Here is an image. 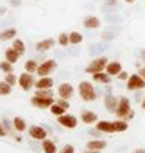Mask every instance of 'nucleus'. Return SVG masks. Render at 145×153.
<instances>
[{"mask_svg": "<svg viewBox=\"0 0 145 153\" xmlns=\"http://www.w3.org/2000/svg\"><path fill=\"white\" fill-rule=\"evenodd\" d=\"M139 75H141V76H142V78H144V80H145V66H144V67H141V69H139Z\"/></svg>", "mask_w": 145, "mask_h": 153, "instance_id": "obj_37", "label": "nucleus"}, {"mask_svg": "<svg viewBox=\"0 0 145 153\" xmlns=\"http://www.w3.org/2000/svg\"><path fill=\"white\" fill-rule=\"evenodd\" d=\"M105 105H106V108L109 111H114V113H115V108H117V105H119V100H117L114 95L109 94V95L105 97Z\"/></svg>", "mask_w": 145, "mask_h": 153, "instance_id": "obj_16", "label": "nucleus"}, {"mask_svg": "<svg viewBox=\"0 0 145 153\" xmlns=\"http://www.w3.org/2000/svg\"><path fill=\"white\" fill-rule=\"evenodd\" d=\"M86 153H100V150H87Z\"/></svg>", "mask_w": 145, "mask_h": 153, "instance_id": "obj_39", "label": "nucleus"}, {"mask_svg": "<svg viewBox=\"0 0 145 153\" xmlns=\"http://www.w3.org/2000/svg\"><path fill=\"white\" fill-rule=\"evenodd\" d=\"M5 81L8 83V85H11V86H14L16 81H17V78H16V76L13 75V72H11V74H6V75H5Z\"/></svg>", "mask_w": 145, "mask_h": 153, "instance_id": "obj_32", "label": "nucleus"}, {"mask_svg": "<svg viewBox=\"0 0 145 153\" xmlns=\"http://www.w3.org/2000/svg\"><path fill=\"white\" fill-rule=\"evenodd\" d=\"M55 67H56V61H55V59H47V61L42 62V64L38 66V71L36 72H38L39 76H47Z\"/></svg>", "mask_w": 145, "mask_h": 153, "instance_id": "obj_5", "label": "nucleus"}, {"mask_svg": "<svg viewBox=\"0 0 145 153\" xmlns=\"http://www.w3.org/2000/svg\"><path fill=\"white\" fill-rule=\"evenodd\" d=\"M81 119L84 123H94L97 120V114L92 113V111H83L81 113Z\"/></svg>", "mask_w": 145, "mask_h": 153, "instance_id": "obj_18", "label": "nucleus"}, {"mask_svg": "<svg viewBox=\"0 0 145 153\" xmlns=\"http://www.w3.org/2000/svg\"><path fill=\"white\" fill-rule=\"evenodd\" d=\"M83 25H84L86 28H98L100 27V19L95 17V16H87L84 19V22H83Z\"/></svg>", "mask_w": 145, "mask_h": 153, "instance_id": "obj_15", "label": "nucleus"}, {"mask_svg": "<svg viewBox=\"0 0 145 153\" xmlns=\"http://www.w3.org/2000/svg\"><path fill=\"white\" fill-rule=\"evenodd\" d=\"M25 71L28 72V74L36 72V71H38V62L33 61V59H28V61L25 62Z\"/></svg>", "mask_w": 145, "mask_h": 153, "instance_id": "obj_26", "label": "nucleus"}, {"mask_svg": "<svg viewBox=\"0 0 145 153\" xmlns=\"http://www.w3.org/2000/svg\"><path fill=\"white\" fill-rule=\"evenodd\" d=\"M55 45V41L53 39H44V41H39L36 44V50L38 52H47Z\"/></svg>", "mask_w": 145, "mask_h": 153, "instance_id": "obj_14", "label": "nucleus"}, {"mask_svg": "<svg viewBox=\"0 0 145 153\" xmlns=\"http://www.w3.org/2000/svg\"><path fill=\"white\" fill-rule=\"evenodd\" d=\"M106 147V142L105 141H97V139H94V141H89L87 142V149L89 150H103Z\"/></svg>", "mask_w": 145, "mask_h": 153, "instance_id": "obj_19", "label": "nucleus"}, {"mask_svg": "<svg viewBox=\"0 0 145 153\" xmlns=\"http://www.w3.org/2000/svg\"><path fill=\"white\" fill-rule=\"evenodd\" d=\"M19 56H20V55L14 50V48H8V50H6L5 52V58H6V61H10L11 62V64H13V62H16L17 59H19Z\"/></svg>", "mask_w": 145, "mask_h": 153, "instance_id": "obj_20", "label": "nucleus"}, {"mask_svg": "<svg viewBox=\"0 0 145 153\" xmlns=\"http://www.w3.org/2000/svg\"><path fill=\"white\" fill-rule=\"evenodd\" d=\"M115 114L119 116V119H131V117H134V113L131 111L129 100L127 97H122L119 100V105L115 108Z\"/></svg>", "mask_w": 145, "mask_h": 153, "instance_id": "obj_2", "label": "nucleus"}, {"mask_svg": "<svg viewBox=\"0 0 145 153\" xmlns=\"http://www.w3.org/2000/svg\"><path fill=\"white\" fill-rule=\"evenodd\" d=\"M13 48H14L19 55H24L25 53V44L20 39H14V42H13Z\"/></svg>", "mask_w": 145, "mask_h": 153, "instance_id": "obj_24", "label": "nucleus"}, {"mask_svg": "<svg viewBox=\"0 0 145 153\" xmlns=\"http://www.w3.org/2000/svg\"><path fill=\"white\" fill-rule=\"evenodd\" d=\"M33 76L28 74V72H25V74H22L19 76V85H20V88L24 89V91H28V89L33 86Z\"/></svg>", "mask_w": 145, "mask_h": 153, "instance_id": "obj_9", "label": "nucleus"}, {"mask_svg": "<svg viewBox=\"0 0 145 153\" xmlns=\"http://www.w3.org/2000/svg\"><path fill=\"white\" fill-rule=\"evenodd\" d=\"M6 134V131H5V128L2 127V125H0V136H5Z\"/></svg>", "mask_w": 145, "mask_h": 153, "instance_id": "obj_38", "label": "nucleus"}, {"mask_svg": "<svg viewBox=\"0 0 145 153\" xmlns=\"http://www.w3.org/2000/svg\"><path fill=\"white\" fill-rule=\"evenodd\" d=\"M127 88L129 91H139V89L145 88V80L137 74V75H129V78L127 80Z\"/></svg>", "mask_w": 145, "mask_h": 153, "instance_id": "obj_4", "label": "nucleus"}, {"mask_svg": "<svg viewBox=\"0 0 145 153\" xmlns=\"http://www.w3.org/2000/svg\"><path fill=\"white\" fill-rule=\"evenodd\" d=\"M13 123H14V128H16L17 131H24V130H27V123H25L24 119H20V117H14Z\"/></svg>", "mask_w": 145, "mask_h": 153, "instance_id": "obj_25", "label": "nucleus"}, {"mask_svg": "<svg viewBox=\"0 0 145 153\" xmlns=\"http://www.w3.org/2000/svg\"><path fill=\"white\" fill-rule=\"evenodd\" d=\"M58 94L61 99H70V97L73 95V86L70 85V83H63V85H59L58 88Z\"/></svg>", "mask_w": 145, "mask_h": 153, "instance_id": "obj_8", "label": "nucleus"}, {"mask_svg": "<svg viewBox=\"0 0 145 153\" xmlns=\"http://www.w3.org/2000/svg\"><path fill=\"white\" fill-rule=\"evenodd\" d=\"M34 86H36V89H52L53 80L50 76H41V78L34 83Z\"/></svg>", "mask_w": 145, "mask_h": 153, "instance_id": "obj_11", "label": "nucleus"}, {"mask_svg": "<svg viewBox=\"0 0 145 153\" xmlns=\"http://www.w3.org/2000/svg\"><path fill=\"white\" fill-rule=\"evenodd\" d=\"M108 66V59L106 58H97L94 61L89 62V66L86 67V72L87 74H97V72H103V69H106Z\"/></svg>", "mask_w": 145, "mask_h": 153, "instance_id": "obj_3", "label": "nucleus"}, {"mask_svg": "<svg viewBox=\"0 0 145 153\" xmlns=\"http://www.w3.org/2000/svg\"><path fill=\"white\" fill-rule=\"evenodd\" d=\"M142 108L145 109V97H144V102H142Z\"/></svg>", "mask_w": 145, "mask_h": 153, "instance_id": "obj_43", "label": "nucleus"}, {"mask_svg": "<svg viewBox=\"0 0 145 153\" xmlns=\"http://www.w3.org/2000/svg\"><path fill=\"white\" fill-rule=\"evenodd\" d=\"M69 42H70V44H80V42H83L81 33H78V31H72L70 34H69Z\"/></svg>", "mask_w": 145, "mask_h": 153, "instance_id": "obj_23", "label": "nucleus"}, {"mask_svg": "<svg viewBox=\"0 0 145 153\" xmlns=\"http://www.w3.org/2000/svg\"><path fill=\"white\" fill-rule=\"evenodd\" d=\"M127 3H133V2H136V0H125Z\"/></svg>", "mask_w": 145, "mask_h": 153, "instance_id": "obj_42", "label": "nucleus"}, {"mask_svg": "<svg viewBox=\"0 0 145 153\" xmlns=\"http://www.w3.org/2000/svg\"><path fill=\"white\" fill-rule=\"evenodd\" d=\"M73 152H75V149H73V145H70V144L64 145L63 150H61V153H73Z\"/></svg>", "mask_w": 145, "mask_h": 153, "instance_id": "obj_34", "label": "nucleus"}, {"mask_svg": "<svg viewBox=\"0 0 145 153\" xmlns=\"http://www.w3.org/2000/svg\"><path fill=\"white\" fill-rule=\"evenodd\" d=\"M36 95H41V97H52V89H38Z\"/></svg>", "mask_w": 145, "mask_h": 153, "instance_id": "obj_33", "label": "nucleus"}, {"mask_svg": "<svg viewBox=\"0 0 145 153\" xmlns=\"http://www.w3.org/2000/svg\"><path fill=\"white\" fill-rule=\"evenodd\" d=\"M11 85H8L6 81H0V95H8L11 92Z\"/></svg>", "mask_w": 145, "mask_h": 153, "instance_id": "obj_28", "label": "nucleus"}, {"mask_svg": "<svg viewBox=\"0 0 145 153\" xmlns=\"http://www.w3.org/2000/svg\"><path fill=\"white\" fill-rule=\"evenodd\" d=\"M58 42H59V45H63V47H66L67 44H70V42H69V34L61 33L59 38H58Z\"/></svg>", "mask_w": 145, "mask_h": 153, "instance_id": "obj_31", "label": "nucleus"}, {"mask_svg": "<svg viewBox=\"0 0 145 153\" xmlns=\"http://www.w3.org/2000/svg\"><path fill=\"white\" fill-rule=\"evenodd\" d=\"M42 149L45 153H56V145H55V142L48 141V139H44L42 141Z\"/></svg>", "mask_w": 145, "mask_h": 153, "instance_id": "obj_21", "label": "nucleus"}, {"mask_svg": "<svg viewBox=\"0 0 145 153\" xmlns=\"http://www.w3.org/2000/svg\"><path fill=\"white\" fill-rule=\"evenodd\" d=\"M92 80H94V81H98V83H105V85H108V83L111 81V76H109L108 74L97 72V74H92Z\"/></svg>", "mask_w": 145, "mask_h": 153, "instance_id": "obj_17", "label": "nucleus"}, {"mask_svg": "<svg viewBox=\"0 0 145 153\" xmlns=\"http://www.w3.org/2000/svg\"><path fill=\"white\" fill-rule=\"evenodd\" d=\"M50 111H52V114L53 116H63L66 113V109L63 106H59L58 103H53V105L50 106Z\"/></svg>", "mask_w": 145, "mask_h": 153, "instance_id": "obj_27", "label": "nucleus"}, {"mask_svg": "<svg viewBox=\"0 0 145 153\" xmlns=\"http://www.w3.org/2000/svg\"><path fill=\"white\" fill-rule=\"evenodd\" d=\"M134 153H145V150H136Z\"/></svg>", "mask_w": 145, "mask_h": 153, "instance_id": "obj_41", "label": "nucleus"}, {"mask_svg": "<svg viewBox=\"0 0 145 153\" xmlns=\"http://www.w3.org/2000/svg\"><path fill=\"white\" fill-rule=\"evenodd\" d=\"M97 130L103 131V133H114L115 128H114V123L112 122H108V120H100L97 123Z\"/></svg>", "mask_w": 145, "mask_h": 153, "instance_id": "obj_12", "label": "nucleus"}, {"mask_svg": "<svg viewBox=\"0 0 145 153\" xmlns=\"http://www.w3.org/2000/svg\"><path fill=\"white\" fill-rule=\"evenodd\" d=\"M58 122L66 128H75L77 127V117L70 116V114H63V116H58Z\"/></svg>", "mask_w": 145, "mask_h": 153, "instance_id": "obj_7", "label": "nucleus"}, {"mask_svg": "<svg viewBox=\"0 0 145 153\" xmlns=\"http://www.w3.org/2000/svg\"><path fill=\"white\" fill-rule=\"evenodd\" d=\"M117 78H119V80H128L129 78V74H127V72H120L119 75H117Z\"/></svg>", "mask_w": 145, "mask_h": 153, "instance_id": "obj_36", "label": "nucleus"}, {"mask_svg": "<svg viewBox=\"0 0 145 153\" xmlns=\"http://www.w3.org/2000/svg\"><path fill=\"white\" fill-rule=\"evenodd\" d=\"M141 58L145 61V50H142V52H141Z\"/></svg>", "mask_w": 145, "mask_h": 153, "instance_id": "obj_40", "label": "nucleus"}, {"mask_svg": "<svg viewBox=\"0 0 145 153\" xmlns=\"http://www.w3.org/2000/svg\"><path fill=\"white\" fill-rule=\"evenodd\" d=\"M112 123H114L115 131H127V130H128V123H127L125 120H115V122H112Z\"/></svg>", "mask_w": 145, "mask_h": 153, "instance_id": "obj_29", "label": "nucleus"}, {"mask_svg": "<svg viewBox=\"0 0 145 153\" xmlns=\"http://www.w3.org/2000/svg\"><path fill=\"white\" fill-rule=\"evenodd\" d=\"M0 69H2L5 74H11L13 72V64L10 61H2L0 62Z\"/></svg>", "mask_w": 145, "mask_h": 153, "instance_id": "obj_30", "label": "nucleus"}, {"mask_svg": "<svg viewBox=\"0 0 145 153\" xmlns=\"http://www.w3.org/2000/svg\"><path fill=\"white\" fill-rule=\"evenodd\" d=\"M106 72H108V75H119L122 72V64H120V62H117V61L108 62Z\"/></svg>", "mask_w": 145, "mask_h": 153, "instance_id": "obj_13", "label": "nucleus"}, {"mask_svg": "<svg viewBox=\"0 0 145 153\" xmlns=\"http://www.w3.org/2000/svg\"><path fill=\"white\" fill-rule=\"evenodd\" d=\"M31 103L34 106H38V108H50L55 100H53V97H41V95H34L33 99H31Z\"/></svg>", "mask_w": 145, "mask_h": 153, "instance_id": "obj_6", "label": "nucleus"}, {"mask_svg": "<svg viewBox=\"0 0 145 153\" xmlns=\"http://www.w3.org/2000/svg\"><path fill=\"white\" fill-rule=\"evenodd\" d=\"M78 92H80V97L84 102H92V100H95V97H97L95 88L92 86L91 81H81L80 86H78Z\"/></svg>", "mask_w": 145, "mask_h": 153, "instance_id": "obj_1", "label": "nucleus"}, {"mask_svg": "<svg viewBox=\"0 0 145 153\" xmlns=\"http://www.w3.org/2000/svg\"><path fill=\"white\" fill-rule=\"evenodd\" d=\"M56 103H58L59 106H63L64 109H67V108H69V102H66V99H61V100H58Z\"/></svg>", "mask_w": 145, "mask_h": 153, "instance_id": "obj_35", "label": "nucleus"}, {"mask_svg": "<svg viewBox=\"0 0 145 153\" xmlns=\"http://www.w3.org/2000/svg\"><path fill=\"white\" fill-rule=\"evenodd\" d=\"M16 28H8V30H5L0 33V41H8V39H13L16 36Z\"/></svg>", "mask_w": 145, "mask_h": 153, "instance_id": "obj_22", "label": "nucleus"}, {"mask_svg": "<svg viewBox=\"0 0 145 153\" xmlns=\"http://www.w3.org/2000/svg\"><path fill=\"white\" fill-rule=\"evenodd\" d=\"M30 136L33 139H36V141H44V139L47 137V133H45V130L42 127H31L30 128Z\"/></svg>", "mask_w": 145, "mask_h": 153, "instance_id": "obj_10", "label": "nucleus"}]
</instances>
